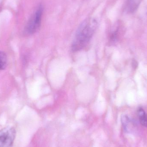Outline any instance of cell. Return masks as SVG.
<instances>
[{"label": "cell", "mask_w": 147, "mask_h": 147, "mask_svg": "<svg viewBox=\"0 0 147 147\" xmlns=\"http://www.w3.org/2000/svg\"><path fill=\"white\" fill-rule=\"evenodd\" d=\"M96 19L89 18L84 20L77 29L71 45L74 52L80 51L90 42L97 27Z\"/></svg>", "instance_id": "cell-1"}, {"label": "cell", "mask_w": 147, "mask_h": 147, "mask_svg": "<svg viewBox=\"0 0 147 147\" xmlns=\"http://www.w3.org/2000/svg\"><path fill=\"white\" fill-rule=\"evenodd\" d=\"M43 10V6L40 5L28 21L25 29L28 34H33L39 29L41 25Z\"/></svg>", "instance_id": "cell-2"}, {"label": "cell", "mask_w": 147, "mask_h": 147, "mask_svg": "<svg viewBox=\"0 0 147 147\" xmlns=\"http://www.w3.org/2000/svg\"><path fill=\"white\" fill-rule=\"evenodd\" d=\"M14 128L6 127L0 130V147H12L16 137Z\"/></svg>", "instance_id": "cell-3"}, {"label": "cell", "mask_w": 147, "mask_h": 147, "mask_svg": "<svg viewBox=\"0 0 147 147\" xmlns=\"http://www.w3.org/2000/svg\"><path fill=\"white\" fill-rule=\"evenodd\" d=\"M142 0H127L126 10L129 13H134L138 9Z\"/></svg>", "instance_id": "cell-4"}, {"label": "cell", "mask_w": 147, "mask_h": 147, "mask_svg": "<svg viewBox=\"0 0 147 147\" xmlns=\"http://www.w3.org/2000/svg\"><path fill=\"white\" fill-rule=\"evenodd\" d=\"M138 115L141 124L143 127H147V114L142 108H140L138 109Z\"/></svg>", "instance_id": "cell-5"}, {"label": "cell", "mask_w": 147, "mask_h": 147, "mask_svg": "<svg viewBox=\"0 0 147 147\" xmlns=\"http://www.w3.org/2000/svg\"><path fill=\"white\" fill-rule=\"evenodd\" d=\"M7 55L3 52H0V70L5 69L7 67Z\"/></svg>", "instance_id": "cell-6"}]
</instances>
